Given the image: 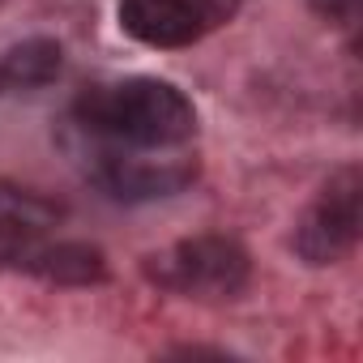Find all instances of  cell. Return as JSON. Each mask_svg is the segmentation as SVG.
I'll list each match as a JSON object with an SVG mask.
<instances>
[{"label":"cell","mask_w":363,"mask_h":363,"mask_svg":"<svg viewBox=\"0 0 363 363\" xmlns=\"http://www.w3.org/2000/svg\"><path fill=\"white\" fill-rule=\"evenodd\" d=\"M223 18V0H120V30L145 48H189Z\"/></svg>","instance_id":"obj_5"},{"label":"cell","mask_w":363,"mask_h":363,"mask_svg":"<svg viewBox=\"0 0 363 363\" xmlns=\"http://www.w3.org/2000/svg\"><path fill=\"white\" fill-rule=\"evenodd\" d=\"M94 179L116 201H158L175 197L197 179V158L179 150H124L107 145L94 158Z\"/></svg>","instance_id":"obj_4"},{"label":"cell","mask_w":363,"mask_h":363,"mask_svg":"<svg viewBox=\"0 0 363 363\" xmlns=\"http://www.w3.org/2000/svg\"><path fill=\"white\" fill-rule=\"evenodd\" d=\"M145 278L184 299H235L252 278V257L231 235H189L145 257Z\"/></svg>","instance_id":"obj_2"},{"label":"cell","mask_w":363,"mask_h":363,"mask_svg":"<svg viewBox=\"0 0 363 363\" xmlns=\"http://www.w3.org/2000/svg\"><path fill=\"white\" fill-rule=\"evenodd\" d=\"M312 9H316L320 18L337 22V26H350V22L359 18V0H312Z\"/></svg>","instance_id":"obj_9"},{"label":"cell","mask_w":363,"mask_h":363,"mask_svg":"<svg viewBox=\"0 0 363 363\" xmlns=\"http://www.w3.org/2000/svg\"><path fill=\"white\" fill-rule=\"evenodd\" d=\"M0 269L26 274L52 286H94L107 282V257L94 244L77 240H18V244H0Z\"/></svg>","instance_id":"obj_6"},{"label":"cell","mask_w":363,"mask_h":363,"mask_svg":"<svg viewBox=\"0 0 363 363\" xmlns=\"http://www.w3.org/2000/svg\"><path fill=\"white\" fill-rule=\"evenodd\" d=\"M359 197L363 175L359 167H342L329 175V184L316 193V201L303 210L295 227V252L308 265H337L359 244Z\"/></svg>","instance_id":"obj_3"},{"label":"cell","mask_w":363,"mask_h":363,"mask_svg":"<svg viewBox=\"0 0 363 363\" xmlns=\"http://www.w3.org/2000/svg\"><path fill=\"white\" fill-rule=\"evenodd\" d=\"M65 218V206L43 197L39 189L0 179V244H18V240H39L52 235Z\"/></svg>","instance_id":"obj_7"},{"label":"cell","mask_w":363,"mask_h":363,"mask_svg":"<svg viewBox=\"0 0 363 363\" xmlns=\"http://www.w3.org/2000/svg\"><path fill=\"white\" fill-rule=\"evenodd\" d=\"M77 124L124 150H179L197 137V111L189 94L162 77H124L90 86L77 107Z\"/></svg>","instance_id":"obj_1"},{"label":"cell","mask_w":363,"mask_h":363,"mask_svg":"<svg viewBox=\"0 0 363 363\" xmlns=\"http://www.w3.org/2000/svg\"><path fill=\"white\" fill-rule=\"evenodd\" d=\"M65 69V48L56 39H22L13 43L5 56H0V86L5 90H39V86H52Z\"/></svg>","instance_id":"obj_8"}]
</instances>
